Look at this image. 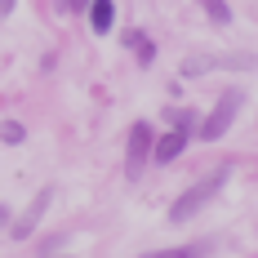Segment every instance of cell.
Returning <instances> with one entry per match:
<instances>
[{"label": "cell", "mask_w": 258, "mask_h": 258, "mask_svg": "<svg viewBox=\"0 0 258 258\" xmlns=\"http://www.w3.org/2000/svg\"><path fill=\"white\" fill-rule=\"evenodd\" d=\"M227 174H232V169H218V174H209V178H201L196 187H187V191H182L178 201L169 205V223H182V218H191V214H196L201 205H209V201H214V196L223 191V182H227Z\"/></svg>", "instance_id": "cell-1"}, {"label": "cell", "mask_w": 258, "mask_h": 258, "mask_svg": "<svg viewBox=\"0 0 258 258\" xmlns=\"http://www.w3.org/2000/svg\"><path fill=\"white\" fill-rule=\"evenodd\" d=\"M240 103H245V94H240V89H227V94H223V103H218V107L205 116V120H201V138H205V143H218V138L232 129V120H236V111H240Z\"/></svg>", "instance_id": "cell-2"}, {"label": "cell", "mask_w": 258, "mask_h": 258, "mask_svg": "<svg viewBox=\"0 0 258 258\" xmlns=\"http://www.w3.org/2000/svg\"><path fill=\"white\" fill-rule=\"evenodd\" d=\"M152 147H156V129L147 120H134L129 125V152H125V174L129 178H143V165H147Z\"/></svg>", "instance_id": "cell-3"}, {"label": "cell", "mask_w": 258, "mask_h": 258, "mask_svg": "<svg viewBox=\"0 0 258 258\" xmlns=\"http://www.w3.org/2000/svg\"><path fill=\"white\" fill-rule=\"evenodd\" d=\"M49 201H53V191L45 187V191H40V196H36V201L27 205V214H23V218H14V223H9V236H14V240H27V236L36 232V223H40V214L49 209Z\"/></svg>", "instance_id": "cell-4"}, {"label": "cell", "mask_w": 258, "mask_h": 258, "mask_svg": "<svg viewBox=\"0 0 258 258\" xmlns=\"http://www.w3.org/2000/svg\"><path fill=\"white\" fill-rule=\"evenodd\" d=\"M187 138H191V129L187 125H174L165 138H156V147H152V160L156 165H169V160H178L182 147H187Z\"/></svg>", "instance_id": "cell-5"}, {"label": "cell", "mask_w": 258, "mask_h": 258, "mask_svg": "<svg viewBox=\"0 0 258 258\" xmlns=\"http://www.w3.org/2000/svg\"><path fill=\"white\" fill-rule=\"evenodd\" d=\"M89 23H94L98 36H107L111 23H116V5H111V0H89Z\"/></svg>", "instance_id": "cell-6"}, {"label": "cell", "mask_w": 258, "mask_h": 258, "mask_svg": "<svg viewBox=\"0 0 258 258\" xmlns=\"http://www.w3.org/2000/svg\"><path fill=\"white\" fill-rule=\"evenodd\" d=\"M120 40H125L129 49L138 53V62H143V67H147V62H152V58H156V45H152V40H147V36H143V31H125Z\"/></svg>", "instance_id": "cell-7"}, {"label": "cell", "mask_w": 258, "mask_h": 258, "mask_svg": "<svg viewBox=\"0 0 258 258\" xmlns=\"http://www.w3.org/2000/svg\"><path fill=\"white\" fill-rule=\"evenodd\" d=\"M23 138H27V129L18 125V120H5V125H0V143H5V147H18Z\"/></svg>", "instance_id": "cell-8"}, {"label": "cell", "mask_w": 258, "mask_h": 258, "mask_svg": "<svg viewBox=\"0 0 258 258\" xmlns=\"http://www.w3.org/2000/svg\"><path fill=\"white\" fill-rule=\"evenodd\" d=\"M205 14L214 18V23H232V9H227L223 0H205Z\"/></svg>", "instance_id": "cell-9"}, {"label": "cell", "mask_w": 258, "mask_h": 258, "mask_svg": "<svg viewBox=\"0 0 258 258\" xmlns=\"http://www.w3.org/2000/svg\"><path fill=\"white\" fill-rule=\"evenodd\" d=\"M143 258H201V249H160V254H143Z\"/></svg>", "instance_id": "cell-10"}, {"label": "cell", "mask_w": 258, "mask_h": 258, "mask_svg": "<svg viewBox=\"0 0 258 258\" xmlns=\"http://www.w3.org/2000/svg\"><path fill=\"white\" fill-rule=\"evenodd\" d=\"M5 223H9V209H5V205H0V227H5Z\"/></svg>", "instance_id": "cell-11"}]
</instances>
